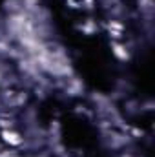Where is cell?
Listing matches in <instances>:
<instances>
[{
    "label": "cell",
    "mask_w": 155,
    "mask_h": 157,
    "mask_svg": "<svg viewBox=\"0 0 155 157\" xmlns=\"http://www.w3.org/2000/svg\"><path fill=\"white\" fill-rule=\"evenodd\" d=\"M0 139L4 144H7L9 148H20L24 143H26V137L15 130V128H9V130H0Z\"/></svg>",
    "instance_id": "cell-1"
},
{
    "label": "cell",
    "mask_w": 155,
    "mask_h": 157,
    "mask_svg": "<svg viewBox=\"0 0 155 157\" xmlns=\"http://www.w3.org/2000/svg\"><path fill=\"white\" fill-rule=\"evenodd\" d=\"M110 49H112V55L115 57L119 62H128L131 59V53H130L128 46L122 40H112L110 42Z\"/></svg>",
    "instance_id": "cell-2"
},
{
    "label": "cell",
    "mask_w": 155,
    "mask_h": 157,
    "mask_svg": "<svg viewBox=\"0 0 155 157\" xmlns=\"http://www.w3.org/2000/svg\"><path fill=\"white\" fill-rule=\"evenodd\" d=\"M106 29H108V35L112 40H122L124 39V24L117 18H110L106 22Z\"/></svg>",
    "instance_id": "cell-3"
},
{
    "label": "cell",
    "mask_w": 155,
    "mask_h": 157,
    "mask_svg": "<svg viewBox=\"0 0 155 157\" xmlns=\"http://www.w3.org/2000/svg\"><path fill=\"white\" fill-rule=\"evenodd\" d=\"M78 29H80L84 35H95V33L99 31V24H97L93 18H88V20H84V22L78 26Z\"/></svg>",
    "instance_id": "cell-4"
},
{
    "label": "cell",
    "mask_w": 155,
    "mask_h": 157,
    "mask_svg": "<svg viewBox=\"0 0 155 157\" xmlns=\"http://www.w3.org/2000/svg\"><path fill=\"white\" fill-rule=\"evenodd\" d=\"M97 6V0H80V9L84 11H93Z\"/></svg>",
    "instance_id": "cell-5"
},
{
    "label": "cell",
    "mask_w": 155,
    "mask_h": 157,
    "mask_svg": "<svg viewBox=\"0 0 155 157\" xmlns=\"http://www.w3.org/2000/svg\"><path fill=\"white\" fill-rule=\"evenodd\" d=\"M0 157H22L18 154L17 148H7V150H0Z\"/></svg>",
    "instance_id": "cell-6"
},
{
    "label": "cell",
    "mask_w": 155,
    "mask_h": 157,
    "mask_svg": "<svg viewBox=\"0 0 155 157\" xmlns=\"http://www.w3.org/2000/svg\"><path fill=\"white\" fill-rule=\"evenodd\" d=\"M70 9H80V0H66Z\"/></svg>",
    "instance_id": "cell-7"
},
{
    "label": "cell",
    "mask_w": 155,
    "mask_h": 157,
    "mask_svg": "<svg viewBox=\"0 0 155 157\" xmlns=\"http://www.w3.org/2000/svg\"><path fill=\"white\" fill-rule=\"evenodd\" d=\"M120 157H133L131 154H124V155H120Z\"/></svg>",
    "instance_id": "cell-8"
},
{
    "label": "cell",
    "mask_w": 155,
    "mask_h": 157,
    "mask_svg": "<svg viewBox=\"0 0 155 157\" xmlns=\"http://www.w3.org/2000/svg\"><path fill=\"white\" fill-rule=\"evenodd\" d=\"M0 150H2V148H0Z\"/></svg>",
    "instance_id": "cell-9"
}]
</instances>
